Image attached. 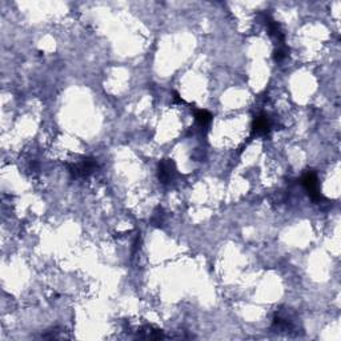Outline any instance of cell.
<instances>
[{"mask_svg": "<svg viewBox=\"0 0 341 341\" xmlns=\"http://www.w3.org/2000/svg\"><path fill=\"white\" fill-rule=\"evenodd\" d=\"M97 168H99V163H97L96 159H92V157H84L80 161H76V163L68 165L71 176L75 179L88 178Z\"/></svg>", "mask_w": 341, "mask_h": 341, "instance_id": "cell-1", "label": "cell"}, {"mask_svg": "<svg viewBox=\"0 0 341 341\" xmlns=\"http://www.w3.org/2000/svg\"><path fill=\"white\" fill-rule=\"evenodd\" d=\"M301 183L306 192H308V195L310 196V199H312L314 203H320L321 200H324V196H322L321 192H320V188H318L317 176H316V174H314L313 170H308V172L302 176Z\"/></svg>", "mask_w": 341, "mask_h": 341, "instance_id": "cell-2", "label": "cell"}, {"mask_svg": "<svg viewBox=\"0 0 341 341\" xmlns=\"http://www.w3.org/2000/svg\"><path fill=\"white\" fill-rule=\"evenodd\" d=\"M176 165H175L174 160L164 159L159 163V168H157V178H159L161 184H169L176 176Z\"/></svg>", "mask_w": 341, "mask_h": 341, "instance_id": "cell-3", "label": "cell"}, {"mask_svg": "<svg viewBox=\"0 0 341 341\" xmlns=\"http://www.w3.org/2000/svg\"><path fill=\"white\" fill-rule=\"evenodd\" d=\"M272 131V120L267 113H260L253 119L252 136H267Z\"/></svg>", "mask_w": 341, "mask_h": 341, "instance_id": "cell-4", "label": "cell"}, {"mask_svg": "<svg viewBox=\"0 0 341 341\" xmlns=\"http://www.w3.org/2000/svg\"><path fill=\"white\" fill-rule=\"evenodd\" d=\"M212 113L207 109H196L195 111V120L200 127H208L212 121Z\"/></svg>", "mask_w": 341, "mask_h": 341, "instance_id": "cell-5", "label": "cell"}, {"mask_svg": "<svg viewBox=\"0 0 341 341\" xmlns=\"http://www.w3.org/2000/svg\"><path fill=\"white\" fill-rule=\"evenodd\" d=\"M139 336L140 337L143 338H156V340H159V338H163L164 337V333L163 330L161 329H157V328H153V326H145V328H143V329H140L139 332Z\"/></svg>", "mask_w": 341, "mask_h": 341, "instance_id": "cell-6", "label": "cell"}, {"mask_svg": "<svg viewBox=\"0 0 341 341\" xmlns=\"http://www.w3.org/2000/svg\"><path fill=\"white\" fill-rule=\"evenodd\" d=\"M285 56H287V47H277L275 51H273V59H275V62H281V60H284L285 59Z\"/></svg>", "mask_w": 341, "mask_h": 341, "instance_id": "cell-7", "label": "cell"}, {"mask_svg": "<svg viewBox=\"0 0 341 341\" xmlns=\"http://www.w3.org/2000/svg\"><path fill=\"white\" fill-rule=\"evenodd\" d=\"M174 99H175V101H178L179 104H184V103H186V101L183 100V99H182V96H180V95H179L178 92H175V96H174Z\"/></svg>", "mask_w": 341, "mask_h": 341, "instance_id": "cell-8", "label": "cell"}]
</instances>
